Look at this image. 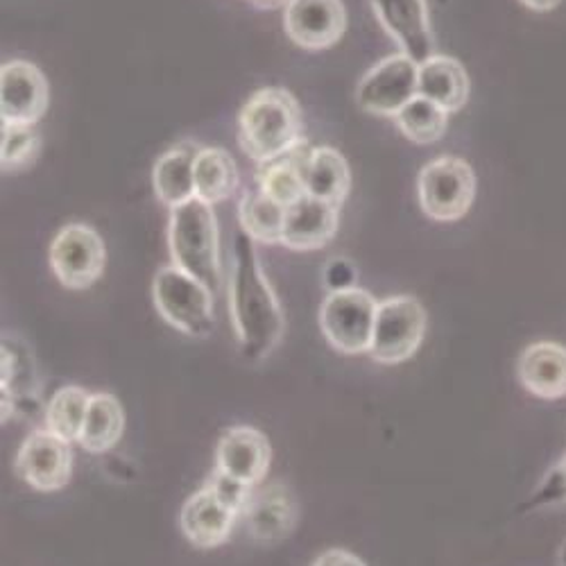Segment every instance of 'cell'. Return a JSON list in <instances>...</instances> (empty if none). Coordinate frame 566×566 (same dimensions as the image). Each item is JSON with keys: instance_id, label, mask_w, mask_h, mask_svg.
<instances>
[{"instance_id": "1", "label": "cell", "mask_w": 566, "mask_h": 566, "mask_svg": "<svg viewBox=\"0 0 566 566\" xmlns=\"http://www.w3.org/2000/svg\"><path fill=\"white\" fill-rule=\"evenodd\" d=\"M229 311L239 349L245 363L265 360L286 334V317L263 272L256 245L241 229L233 239Z\"/></svg>"}, {"instance_id": "2", "label": "cell", "mask_w": 566, "mask_h": 566, "mask_svg": "<svg viewBox=\"0 0 566 566\" xmlns=\"http://www.w3.org/2000/svg\"><path fill=\"white\" fill-rule=\"evenodd\" d=\"M304 112L283 86L254 91L239 114V144L259 166L289 155L304 144Z\"/></svg>"}, {"instance_id": "3", "label": "cell", "mask_w": 566, "mask_h": 566, "mask_svg": "<svg viewBox=\"0 0 566 566\" xmlns=\"http://www.w3.org/2000/svg\"><path fill=\"white\" fill-rule=\"evenodd\" d=\"M168 248L172 265L191 274L218 295L222 289L220 239L213 207L202 200H191L170 211Z\"/></svg>"}, {"instance_id": "4", "label": "cell", "mask_w": 566, "mask_h": 566, "mask_svg": "<svg viewBox=\"0 0 566 566\" xmlns=\"http://www.w3.org/2000/svg\"><path fill=\"white\" fill-rule=\"evenodd\" d=\"M159 315L188 338H209L216 328L213 293L177 265H164L153 281Z\"/></svg>"}, {"instance_id": "5", "label": "cell", "mask_w": 566, "mask_h": 566, "mask_svg": "<svg viewBox=\"0 0 566 566\" xmlns=\"http://www.w3.org/2000/svg\"><path fill=\"white\" fill-rule=\"evenodd\" d=\"M417 198L436 222L462 220L476 198V172L460 157H438L419 170Z\"/></svg>"}, {"instance_id": "6", "label": "cell", "mask_w": 566, "mask_h": 566, "mask_svg": "<svg viewBox=\"0 0 566 566\" xmlns=\"http://www.w3.org/2000/svg\"><path fill=\"white\" fill-rule=\"evenodd\" d=\"M376 308H379V302L365 289L352 286L343 291H328L319 306V328L324 340L347 356L367 354L374 334Z\"/></svg>"}, {"instance_id": "7", "label": "cell", "mask_w": 566, "mask_h": 566, "mask_svg": "<svg viewBox=\"0 0 566 566\" xmlns=\"http://www.w3.org/2000/svg\"><path fill=\"white\" fill-rule=\"evenodd\" d=\"M427 334V311L412 295H395L376 308L369 358L379 365H399L412 358Z\"/></svg>"}, {"instance_id": "8", "label": "cell", "mask_w": 566, "mask_h": 566, "mask_svg": "<svg viewBox=\"0 0 566 566\" xmlns=\"http://www.w3.org/2000/svg\"><path fill=\"white\" fill-rule=\"evenodd\" d=\"M49 261L64 289L86 291L105 272L107 248L96 229L84 222H71L57 231Z\"/></svg>"}, {"instance_id": "9", "label": "cell", "mask_w": 566, "mask_h": 566, "mask_svg": "<svg viewBox=\"0 0 566 566\" xmlns=\"http://www.w3.org/2000/svg\"><path fill=\"white\" fill-rule=\"evenodd\" d=\"M419 96V64L403 53H395L374 64L358 82L356 103L371 116L395 118Z\"/></svg>"}, {"instance_id": "10", "label": "cell", "mask_w": 566, "mask_h": 566, "mask_svg": "<svg viewBox=\"0 0 566 566\" xmlns=\"http://www.w3.org/2000/svg\"><path fill=\"white\" fill-rule=\"evenodd\" d=\"M14 469L17 476L36 492L51 494L64 490L73 476L71 444L49 429L34 431L19 447Z\"/></svg>"}, {"instance_id": "11", "label": "cell", "mask_w": 566, "mask_h": 566, "mask_svg": "<svg viewBox=\"0 0 566 566\" xmlns=\"http://www.w3.org/2000/svg\"><path fill=\"white\" fill-rule=\"evenodd\" d=\"M51 105L49 80L39 66L12 60L0 71V123L34 127Z\"/></svg>"}, {"instance_id": "12", "label": "cell", "mask_w": 566, "mask_h": 566, "mask_svg": "<svg viewBox=\"0 0 566 566\" xmlns=\"http://www.w3.org/2000/svg\"><path fill=\"white\" fill-rule=\"evenodd\" d=\"M283 30L308 53L334 45L347 32V10L343 0H289L283 10Z\"/></svg>"}, {"instance_id": "13", "label": "cell", "mask_w": 566, "mask_h": 566, "mask_svg": "<svg viewBox=\"0 0 566 566\" xmlns=\"http://www.w3.org/2000/svg\"><path fill=\"white\" fill-rule=\"evenodd\" d=\"M376 21L399 45V51L423 64L438 55L427 0H369Z\"/></svg>"}, {"instance_id": "14", "label": "cell", "mask_w": 566, "mask_h": 566, "mask_svg": "<svg viewBox=\"0 0 566 566\" xmlns=\"http://www.w3.org/2000/svg\"><path fill=\"white\" fill-rule=\"evenodd\" d=\"M270 462V440L254 427H245V423L231 427L218 440L216 469L248 488H256L265 481Z\"/></svg>"}, {"instance_id": "15", "label": "cell", "mask_w": 566, "mask_h": 566, "mask_svg": "<svg viewBox=\"0 0 566 566\" xmlns=\"http://www.w3.org/2000/svg\"><path fill=\"white\" fill-rule=\"evenodd\" d=\"M340 207L304 196L286 209L281 245L293 252H315L336 239Z\"/></svg>"}, {"instance_id": "16", "label": "cell", "mask_w": 566, "mask_h": 566, "mask_svg": "<svg viewBox=\"0 0 566 566\" xmlns=\"http://www.w3.org/2000/svg\"><path fill=\"white\" fill-rule=\"evenodd\" d=\"M241 514L222 503L209 488L188 496L179 512V531L196 548L211 551L224 544Z\"/></svg>"}, {"instance_id": "17", "label": "cell", "mask_w": 566, "mask_h": 566, "mask_svg": "<svg viewBox=\"0 0 566 566\" xmlns=\"http://www.w3.org/2000/svg\"><path fill=\"white\" fill-rule=\"evenodd\" d=\"M522 386L546 401L566 397V347L557 343H535L516 363Z\"/></svg>"}, {"instance_id": "18", "label": "cell", "mask_w": 566, "mask_h": 566, "mask_svg": "<svg viewBox=\"0 0 566 566\" xmlns=\"http://www.w3.org/2000/svg\"><path fill=\"white\" fill-rule=\"evenodd\" d=\"M200 146L193 140H184L168 153H164L153 170L155 193L170 211L196 200V159Z\"/></svg>"}, {"instance_id": "19", "label": "cell", "mask_w": 566, "mask_h": 566, "mask_svg": "<svg viewBox=\"0 0 566 566\" xmlns=\"http://www.w3.org/2000/svg\"><path fill=\"white\" fill-rule=\"evenodd\" d=\"M469 91V75L458 60L438 53L419 64V96L429 98L447 114H455L467 105Z\"/></svg>"}, {"instance_id": "20", "label": "cell", "mask_w": 566, "mask_h": 566, "mask_svg": "<svg viewBox=\"0 0 566 566\" xmlns=\"http://www.w3.org/2000/svg\"><path fill=\"white\" fill-rule=\"evenodd\" d=\"M306 196L343 207L352 191V170L347 159L332 146L311 148L304 166Z\"/></svg>"}, {"instance_id": "21", "label": "cell", "mask_w": 566, "mask_h": 566, "mask_svg": "<svg viewBox=\"0 0 566 566\" xmlns=\"http://www.w3.org/2000/svg\"><path fill=\"white\" fill-rule=\"evenodd\" d=\"M245 514L250 524V535L254 539L274 542L293 533L297 507L291 492L276 483L259 494H252Z\"/></svg>"}, {"instance_id": "22", "label": "cell", "mask_w": 566, "mask_h": 566, "mask_svg": "<svg viewBox=\"0 0 566 566\" xmlns=\"http://www.w3.org/2000/svg\"><path fill=\"white\" fill-rule=\"evenodd\" d=\"M311 146L304 140L302 146L291 150L270 164L259 166L256 170V188L281 207H291L297 200L306 196V184H304V166L308 159Z\"/></svg>"}, {"instance_id": "23", "label": "cell", "mask_w": 566, "mask_h": 566, "mask_svg": "<svg viewBox=\"0 0 566 566\" xmlns=\"http://www.w3.org/2000/svg\"><path fill=\"white\" fill-rule=\"evenodd\" d=\"M125 433V410L123 403L107 392L91 395L80 447L88 453H107L114 449Z\"/></svg>"}, {"instance_id": "24", "label": "cell", "mask_w": 566, "mask_h": 566, "mask_svg": "<svg viewBox=\"0 0 566 566\" xmlns=\"http://www.w3.org/2000/svg\"><path fill=\"white\" fill-rule=\"evenodd\" d=\"M241 172L224 148H200L196 159V198L220 205L239 191Z\"/></svg>"}, {"instance_id": "25", "label": "cell", "mask_w": 566, "mask_h": 566, "mask_svg": "<svg viewBox=\"0 0 566 566\" xmlns=\"http://www.w3.org/2000/svg\"><path fill=\"white\" fill-rule=\"evenodd\" d=\"M283 220H286V207H281L259 188H250L239 200V222L241 229L254 243L281 245Z\"/></svg>"}, {"instance_id": "26", "label": "cell", "mask_w": 566, "mask_h": 566, "mask_svg": "<svg viewBox=\"0 0 566 566\" xmlns=\"http://www.w3.org/2000/svg\"><path fill=\"white\" fill-rule=\"evenodd\" d=\"M91 395L80 386L60 388L45 406V429L73 444L80 442Z\"/></svg>"}, {"instance_id": "27", "label": "cell", "mask_w": 566, "mask_h": 566, "mask_svg": "<svg viewBox=\"0 0 566 566\" xmlns=\"http://www.w3.org/2000/svg\"><path fill=\"white\" fill-rule=\"evenodd\" d=\"M397 129L415 146H433L444 136L449 114L429 98H412L397 116Z\"/></svg>"}, {"instance_id": "28", "label": "cell", "mask_w": 566, "mask_h": 566, "mask_svg": "<svg viewBox=\"0 0 566 566\" xmlns=\"http://www.w3.org/2000/svg\"><path fill=\"white\" fill-rule=\"evenodd\" d=\"M3 146H0V166L3 172H19L30 168L41 153V136L34 127L3 125L0 127Z\"/></svg>"}, {"instance_id": "29", "label": "cell", "mask_w": 566, "mask_h": 566, "mask_svg": "<svg viewBox=\"0 0 566 566\" xmlns=\"http://www.w3.org/2000/svg\"><path fill=\"white\" fill-rule=\"evenodd\" d=\"M205 488H209L222 503H227L231 510H235L239 514H243L252 501V490L239 481H233L229 476H224L222 471L213 469V474L207 479Z\"/></svg>"}, {"instance_id": "30", "label": "cell", "mask_w": 566, "mask_h": 566, "mask_svg": "<svg viewBox=\"0 0 566 566\" xmlns=\"http://www.w3.org/2000/svg\"><path fill=\"white\" fill-rule=\"evenodd\" d=\"M313 566H365V562L345 548H332L322 553Z\"/></svg>"}, {"instance_id": "31", "label": "cell", "mask_w": 566, "mask_h": 566, "mask_svg": "<svg viewBox=\"0 0 566 566\" xmlns=\"http://www.w3.org/2000/svg\"><path fill=\"white\" fill-rule=\"evenodd\" d=\"M518 3L526 6L533 12H551L562 3V0H518Z\"/></svg>"}, {"instance_id": "32", "label": "cell", "mask_w": 566, "mask_h": 566, "mask_svg": "<svg viewBox=\"0 0 566 566\" xmlns=\"http://www.w3.org/2000/svg\"><path fill=\"white\" fill-rule=\"evenodd\" d=\"M250 3L259 10H276L279 6H286L289 0H250Z\"/></svg>"}, {"instance_id": "33", "label": "cell", "mask_w": 566, "mask_h": 566, "mask_svg": "<svg viewBox=\"0 0 566 566\" xmlns=\"http://www.w3.org/2000/svg\"><path fill=\"white\" fill-rule=\"evenodd\" d=\"M555 469L559 471V479H562V483H564V490H566V455L555 464Z\"/></svg>"}, {"instance_id": "34", "label": "cell", "mask_w": 566, "mask_h": 566, "mask_svg": "<svg viewBox=\"0 0 566 566\" xmlns=\"http://www.w3.org/2000/svg\"><path fill=\"white\" fill-rule=\"evenodd\" d=\"M562 566H566V544H564V548H562Z\"/></svg>"}]
</instances>
